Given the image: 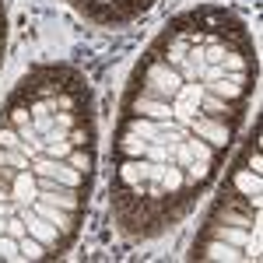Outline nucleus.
<instances>
[{"instance_id": "nucleus-4", "label": "nucleus", "mask_w": 263, "mask_h": 263, "mask_svg": "<svg viewBox=\"0 0 263 263\" xmlns=\"http://www.w3.org/2000/svg\"><path fill=\"white\" fill-rule=\"evenodd\" d=\"M81 18H88L91 25L102 28H123L130 21H137L141 14H147L158 0H67Z\"/></svg>"}, {"instance_id": "nucleus-1", "label": "nucleus", "mask_w": 263, "mask_h": 263, "mask_svg": "<svg viewBox=\"0 0 263 263\" xmlns=\"http://www.w3.org/2000/svg\"><path fill=\"white\" fill-rule=\"evenodd\" d=\"M256 81V42L228 7H190L147 42L109 155V214L126 239H158L193 214L242 134Z\"/></svg>"}, {"instance_id": "nucleus-3", "label": "nucleus", "mask_w": 263, "mask_h": 263, "mask_svg": "<svg viewBox=\"0 0 263 263\" xmlns=\"http://www.w3.org/2000/svg\"><path fill=\"white\" fill-rule=\"evenodd\" d=\"M218 197L203 218L197 239L190 246V260H260V193H263V168H260V123H253V134L242 141L228 168Z\"/></svg>"}, {"instance_id": "nucleus-5", "label": "nucleus", "mask_w": 263, "mask_h": 263, "mask_svg": "<svg viewBox=\"0 0 263 263\" xmlns=\"http://www.w3.org/2000/svg\"><path fill=\"white\" fill-rule=\"evenodd\" d=\"M4 46H7V7L0 0V67H4Z\"/></svg>"}, {"instance_id": "nucleus-2", "label": "nucleus", "mask_w": 263, "mask_h": 263, "mask_svg": "<svg viewBox=\"0 0 263 263\" xmlns=\"http://www.w3.org/2000/svg\"><path fill=\"white\" fill-rule=\"evenodd\" d=\"M99 165L91 84L39 63L0 105V263L60 260L81 235Z\"/></svg>"}]
</instances>
